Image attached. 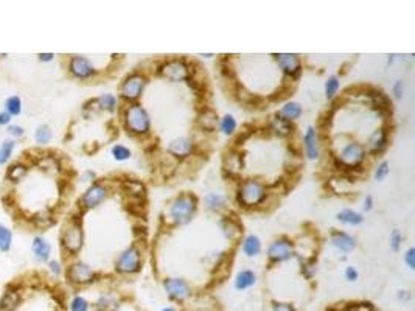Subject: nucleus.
I'll return each mask as SVG.
<instances>
[{
	"instance_id": "nucleus-1",
	"label": "nucleus",
	"mask_w": 415,
	"mask_h": 311,
	"mask_svg": "<svg viewBox=\"0 0 415 311\" xmlns=\"http://www.w3.org/2000/svg\"><path fill=\"white\" fill-rule=\"evenodd\" d=\"M198 209V200L193 194H181L171 203L168 209V216L176 225L187 224L196 213Z\"/></svg>"
},
{
	"instance_id": "nucleus-2",
	"label": "nucleus",
	"mask_w": 415,
	"mask_h": 311,
	"mask_svg": "<svg viewBox=\"0 0 415 311\" xmlns=\"http://www.w3.org/2000/svg\"><path fill=\"white\" fill-rule=\"evenodd\" d=\"M125 125L129 132L137 135H145L151 129L148 112L140 104H131L125 110Z\"/></svg>"
},
{
	"instance_id": "nucleus-3",
	"label": "nucleus",
	"mask_w": 415,
	"mask_h": 311,
	"mask_svg": "<svg viewBox=\"0 0 415 311\" xmlns=\"http://www.w3.org/2000/svg\"><path fill=\"white\" fill-rule=\"evenodd\" d=\"M266 197V187L258 179H246L238 188V203L244 207H255Z\"/></svg>"
},
{
	"instance_id": "nucleus-4",
	"label": "nucleus",
	"mask_w": 415,
	"mask_h": 311,
	"mask_svg": "<svg viewBox=\"0 0 415 311\" xmlns=\"http://www.w3.org/2000/svg\"><path fill=\"white\" fill-rule=\"evenodd\" d=\"M366 159V148L358 144V142H351L347 144L338 154V165L344 166V168H356L363 163V160Z\"/></svg>"
},
{
	"instance_id": "nucleus-5",
	"label": "nucleus",
	"mask_w": 415,
	"mask_h": 311,
	"mask_svg": "<svg viewBox=\"0 0 415 311\" xmlns=\"http://www.w3.org/2000/svg\"><path fill=\"white\" fill-rule=\"evenodd\" d=\"M140 250L135 246H131L122 252V256L115 263V271L120 274H135L140 271Z\"/></svg>"
},
{
	"instance_id": "nucleus-6",
	"label": "nucleus",
	"mask_w": 415,
	"mask_h": 311,
	"mask_svg": "<svg viewBox=\"0 0 415 311\" xmlns=\"http://www.w3.org/2000/svg\"><path fill=\"white\" fill-rule=\"evenodd\" d=\"M294 256V247H292V243L288 240V238H280V240H275L269 249H268V257L271 262H275V263H280V262H285V260H289L291 257Z\"/></svg>"
},
{
	"instance_id": "nucleus-7",
	"label": "nucleus",
	"mask_w": 415,
	"mask_h": 311,
	"mask_svg": "<svg viewBox=\"0 0 415 311\" xmlns=\"http://www.w3.org/2000/svg\"><path fill=\"white\" fill-rule=\"evenodd\" d=\"M163 288H165V291H167L168 297L176 300V302H182V300H185V299H188L191 296V288L184 278H167V280H163Z\"/></svg>"
},
{
	"instance_id": "nucleus-8",
	"label": "nucleus",
	"mask_w": 415,
	"mask_h": 311,
	"mask_svg": "<svg viewBox=\"0 0 415 311\" xmlns=\"http://www.w3.org/2000/svg\"><path fill=\"white\" fill-rule=\"evenodd\" d=\"M145 84H146V79L140 73H134V75L128 76L122 86V97L125 100H137L142 95V92L145 89Z\"/></svg>"
},
{
	"instance_id": "nucleus-9",
	"label": "nucleus",
	"mask_w": 415,
	"mask_h": 311,
	"mask_svg": "<svg viewBox=\"0 0 415 311\" xmlns=\"http://www.w3.org/2000/svg\"><path fill=\"white\" fill-rule=\"evenodd\" d=\"M63 244L64 247L75 253L81 249L82 246V231H81V224L76 222L75 219L67 225L64 229V234H63Z\"/></svg>"
},
{
	"instance_id": "nucleus-10",
	"label": "nucleus",
	"mask_w": 415,
	"mask_h": 311,
	"mask_svg": "<svg viewBox=\"0 0 415 311\" xmlns=\"http://www.w3.org/2000/svg\"><path fill=\"white\" fill-rule=\"evenodd\" d=\"M160 73L165 78H168L170 81L177 82V81H185L190 75V70H188V66L182 60H171L160 67Z\"/></svg>"
},
{
	"instance_id": "nucleus-11",
	"label": "nucleus",
	"mask_w": 415,
	"mask_h": 311,
	"mask_svg": "<svg viewBox=\"0 0 415 311\" xmlns=\"http://www.w3.org/2000/svg\"><path fill=\"white\" fill-rule=\"evenodd\" d=\"M67 277L70 281H73V284L76 285H86V284H91V281H94L95 278V272L94 269L86 265V263H73L69 271H67Z\"/></svg>"
},
{
	"instance_id": "nucleus-12",
	"label": "nucleus",
	"mask_w": 415,
	"mask_h": 311,
	"mask_svg": "<svg viewBox=\"0 0 415 311\" xmlns=\"http://www.w3.org/2000/svg\"><path fill=\"white\" fill-rule=\"evenodd\" d=\"M106 197H107V188L101 184H94L92 187L87 188V191L84 194H82L81 204L86 209H95L97 206H100L106 200Z\"/></svg>"
},
{
	"instance_id": "nucleus-13",
	"label": "nucleus",
	"mask_w": 415,
	"mask_h": 311,
	"mask_svg": "<svg viewBox=\"0 0 415 311\" xmlns=\"http://www.w3.org/2000/svg\"><path fill=\"white\" fill-rule=\"evenodd\" d=\"M69 69H70V73L73 76L81 78V79L91 78V76H94L97 73L92 63L87 58H84V56H73V58L70 60Z\"/></svg>"
},
{
	"instance_id": "nucleus-14",
	"label": "nucleus",
	"mask_w": 415,
	"mask_h": 311,
	"mask_svg": "<svg viewBox=\"0 0 415 311\" xmlns=\"http://www.w3.org/2000/svg\"><path fill=\"white\" fill-rule=\"evenodd\" d=\"M275 60H277V64L280 66V69H282L286 75H289V76H292V78L299 76L302 66H300V60H299V56H297V54L282 53V54H277V56H275Z\"/></svg>"
},
{
	"instance_id": "nucleus-15",
	"label": "nucleus",
	"mask_w": 415,
	"mask_h": 311,
	"mask_svg": "<svg viewBox=\"0 0 415 311\" xmlns=\"http://www.w3.org/2000/svg\"><path fill=\"white\" fill-rule=\"evenodd\" d=\"M193 148H195V145H193V142H191L190 138H187V137H179V138H174V140H171V142H170V145H168V153L173 154L174 157L184 159V157H187V156L191 154Z\"/></svg>"
},
{
	"instance_id": "nucleus-16",
	"label": "nucleus",
	"mask_w": 415,
	"mask_h": 311,
	"mask_svg": "<svg viewBox=\"0 0 415 311\" xmlns=\"http://www.w3.org/2000/svg\"><path fill=\"white\" fill-rule=\"evenodd\" d=\"M330 241L333 244L338 250L341 252H351L356 246V241L353 237H350L348 234L345 232H341V231H335L331 232L330 235Z\"/></svg>"
},
{
	"instance_id": "nucleus-17",
	"label": "nucleus",
	"mask_w": 415,
	"mask_h": 311,
	"mask_svg": "<svg viewBox=\"0 0 415 311\" xmlns=\"http://www.w3.org/2000/svg\"><path fill=\"white\" fill-rule=\"evenodd\" d=\"M303 145H305V153L308 156V159L314 160L319 157V137L314 128H308L305 135H303Z\"/></svg>"
},
{
	"instance_id": "nucleus-18",
	"label": "nucleus",
	"mask_w": 415,
	"mask_h": 311,
	"mask_svg": "<svg viewBox=\"0 0 415 311\" xmlns=\"http://www.w3.org/2000/svg\"><path fill=\"white\" fill-rule=\"evenodd\" d=\"M387 147V132L384 128L375 129L367 140V150L372 153H381Z\"/></svg>"
},
{
	"instance_id": "nucleus-19",
	"label": "nucleus",
	"mask_w": 415,
	"mask_h": 311,
	"mask_svg": "<svg viewBox=\"0 0 415 311\" xmlns=\"http://www.w3.org/2000/svg\"><path fill=\"white\" fill-rule=\"evenodd\" d=\"M32 249H33V253H35V257H36L38 262H47L48 260L50 252H51V246H50V243L45 238L36 237L33 240Z\"/></svg>"
},
{
	"instance_id": "nucleus-20",
	"label": "nucleus",
	"mask_w": 415,
	"mask_h": 311,
	"mask_svg": "<svg viewBox=\"0 0 415 311\" xmlns=\"http://www.w3.org/2000/svg\"><path fill=\"white\" fill-rule=\"evenodd\" d=\"M255 281H257L255 272L246 269V271L238 272V275H236V278H235V288H236V290H247V288L254 287V285H255Z\"/></svg>"
},
{
	"instance_id": "nucleus-21",
	"label": "nucleus",
	"mask_w": 415,
	"mask_h": 311,
	"mask_svg": "<svg viewBox=\"0 0 415 311\" xmlns=\"http://www.w3.org/2000/svg\"><path fill=\"white\" fill-rule=\"evenodd\" d=\"M271 131L279 137H286L292 132V125H291V122L275 116V119L271 122Z\"/></svg>"
},
{
	"instance_id": "nucleus-22",
	"label": "nucleus",
	"mask_w": 415,
	"mask_h": 311,
	"mask_svg": "<svg viewBox=\"0 0 415 311\" xmlns=\"http://www.w3.org/2000/svg\"><path fill=\"white\" fill-rule=\"evenodd\" d=\"M279 117L288 120V122H292L295 119H299L302 116V106L295 101H291V103H286L280 110H279V114H277Z\"/></svg>"
},
{
	"instance_id": "nucleus-23",
	"label": "nucleus",
	"mask_w": 415,
	"mask_h": 311,
	"mask_svg": "<svg viewBox=\"0 0 415 311\" xmlns=\"http://www.w3.org/2000/svg\"><path fill=\"white\" fill-rule=\"evenodd\" d=\"M261 250V241L255 235H249L243 243V252L247 257H255Z\"/></svg>"
},
{
	"instance_id": "nucleus-24",
	"label": "nucleus",
	"mask_w": 415,
	"mask_h": 311,
	"mask_svg": "<svg viewBox=\"0 0 415 311\" xmlns=\"http://www.w3.org/2000/svg\"><path fill=\"white\" fill-rule=\"evenodd\" d=\"M204 203H205V207L212 212H218L221 210L224 206H226V197L219 193H209L205 197H204Z\"/></svg>"
},
{
	"instance_id": "nucleus-25",
	"label": "nucleus",
	"mask_w": 415,
	"mask_h": 311,
	"mask_svg": "<svg viewBox=\"0 0 415 311\" xmlns=\"http://www.w3.org/2000/svg\"><path fill=\"white\" fill-rule=\"evenodd\" d=\"M198 122H199V125H201V128L202 129H205V131H213L215 128H216V125H218V116L215 114L213 110H204L202 114L199 116V119H198Z\"/></svg>"
},
{
	"instance_id": "nucleus-26",
	"label": "nucleus",
	"mask_w": 415,
	"mask_h": 311,
	"mask_svg": "<svg viewBox=\"0 0 415 311\" xmlns=\"http://www.w3.org/2000/svg\"><path fill=\"white\" fill-rule=\"evenodd\" d=\"M338 219L341 222H344V224H348V225H358V224L363 222V215L354 212V210L345 209V210L338 213Z\"/></svg>"
},
{
	"instance_id": "nucleus-27",
	"label": "nucleus",
	"mask_w": 415,
	"mask_h": 311,
	"mask_svg": "<svg viewBox=\"0 0 415 311\" xmlns=\"http://www.w3.org/2000/svg\"><path fill=\"white\" fill-rule=\"evenodd\" d=\"M370 100H372V104L376 106L378 109H387L391 106V100L386 97V94L379 92V91H372L369 94Z\"/></svg>"
},
{
	"instance_id": "nucleus-28",
	"label": "nucleus",
	"mask_w": 415,
	"mask_h": 311,
	"mask_svg": "<svg viewBox=\"0 0 415 311\" xmlns=\"http://www.w3.org/2000/svg\"><path fill=\"white\" fill-rule=\"evenodd\" d=\"M16 147V142L14 140H5V142L0 145V165H4L10 160L11 154H13V150Z\"/></svg>"
},
{
	"instance_id": "nucleus-29",
	"label": "nucleus",
	"mask_w": 415,
	"mask_h": 311,
	"mask_svg": "<svg viewBox=\"0 0 415 311\" xmlns=\"http://www.w3.org/2000/svg\"><path fill=\"white\" fill-rule=\"evenodd\" d=\"M13 241V234L8 228H5L4 224H0V250L7 252L11 247Z\"/></svg>"
},
{
	"instance_id": "nucleus-30",
	"label": "nucleus",
	"mask_w": 415,
	"mask_h": 311,
	"mask_svg": "<svg viewBox=\"0 0 415 311\" xmlns=\"http://www.w3.org/2000/svg\"><path fill=\"white\" fill-rule=\"evenodd\" d=\"M219 128L221 131H223V134L226 135H232L236 129V120L233 119V116H224L223 119H221L219 122Z\"/></svg>"
},
{
	"instance_id": "nucleus-31",
	"label": "nucleus",
	"mask_w": 415,
	"mask_h": 311,
	"mask_svg": "<svg viewBox=\"0 0 415 311\" xmlns=\"http://www.w3.org/2000/svg\"><path fill=\"white\" fill-rule=\"evenodd\" d=\"M221 228H223V232H224L226 238H229V240H233L240 234V228L232 219H223L221 221Z\"/></svg>"
},
{
	"instance_id": "nucleus-32",
	"label": "nucleus",
	"mask_w": 415,
	"mask_h": 311,
	"mask_svg": "<svg viewBox=\"0 0 415 311\" xmlns=\"http://www.w3.org/2000/svg\"><path fill=\"white\" fill-rule=\"evenodd\" d=\"M339 91V79L336 76H330L325 82V97L328 100H333Z\"/></svg>"
},
{
	"instance_id": "nucleus-33",
	"label": "nucleus",
	"mask_w": 415,
	"mask_h": 311,
	"mask_svg": "<svg viewBox=\"0 0 415 311\" xmlns=\"http://www.w3.org/2000/svg\"><path fill=\"white\" fill-rule=\"evenodd\" d=\"M51 129H50V126H47V125H41L38 129H36V132H35V138H36V142L38 144H41V145H45V144H48L50 140H51Z\"/></svg>"
},
{
	"instance_id": "nucleus-34",
	"label": "nucleus",
	"mask_w": 415,
	"mask_h": 311,
	"mask_svg": "<svg viewBox=\"0 0 415 311\" xmlns=\"http://www.w3.org/2000/svg\"><path fill=\"white\" fill-rule=\"evenodd\" d=\"M5 112H8L10 116H19L20 110H22V101L19 97H10L7 101H5Z\"/></svg>"
},
{
	"instance_id": "nucleus-35",
	"label": "nucleus",
	"mask_w": 415,
	"mask_h": 311,
	"mask_svg": "<svg viewBox=\"0 0 415 311\" xmlns=\"http://www.w3.org/2000/svg\"><path fill=\"white\" fill-rule=\"evenodd\" d=\"M97 103H98V106H100L101 109L114 110L115 106H117V98H115L114 95H110V94H106V95L100 97V98L97 100Z\"/></svg>"
},
{
	"instance_id": "nucleus-36",
	"label": "nucleus",
	"mask_w": 415,
	"mask_h": 311,
	"mask_svg": "<svg viewBox=\"0 0 415 311\" xmlns=\"http://www.w3.org/2000/svg\"><path fill=\"white\" fill-rule=\"evenodd\" d=\"M226 166L230 173H238L241 172V166H243V162L240 159L238 154H230L227 159H226Z\"/></svg>"
},
{
	"instance_id": "nucleus-37",
	"label": "nucleus",
	"mask_w": 415,
	"mask_h": 311,
	"mask_svg": "<svg viewBox=\"0 0 415 311\" xmlns=\"http://www.w3.org/2000/svg\"><path fill=\"white\" fill-rule=\"evenodd\" d=\"M112 156H114L115 160L123 162V160H128L131 157V151L123 145H114L112 147Z\"/></svg>"
},
{
	"instance_id": "nucleus-38",
	"label": "nucleus",
	"mask_w": 415,
	"mask_h": 311,
	"mask_svg": "<svg viewBox=\"0 0 415 311\" xmlns=\"http://www.w3.org/2000/svg\"><path fill=\"white\" fill-rule=\"evenodd\" d=\"M125 187L128 188V193L132 194V196H137V197H142L143 196V185L140 182H135V181H129V182H125Z\"/></svg>"
},
{
	"instance_id": "nucleus-39",
	"label": "nucleus",
	"mask_w": 415,
	"mask_h": 311,
	"mask_svg": "<svg viewBox=\"0 0 415 311\" xmlns=\"http://www.w3.org/2000/svg\"><path fill=\"white\" fill-rule=\"evenodd\" d=\"M70 309L72 311H87L89 309V303L84 297H81V296H76L72 303H70Z\"/></svg>"
},
{
	"instance_id": "nucleus-40",
	"label": "nucleus",
	"mask_w": 415,
	"mask_h": 311,
	"mask_svg": "<svg viewBox=\"0 0 415 311\" xmlns=\"http://www.w3.org/2000/svg\"><path fill=\"white\" fill-rule=\"evenodd\" d=\"M25 173H26L25 166H22V165H16V166H11V168L8 169V178H10V179H13V181H19L22 176H25Z\"/></svg>"
},
{
	"instance_id": "nucleus-41",
	"label": "nucleus",
	"mask_w": 415,
	"mask_h": 311,
	"mask_svg": "<svg viewBox=\"0 0 415 311\" xmlns=\"http://www.w3.org/2000/svg\"><path fill=\"white\" fill-rule=\"evenodd\" d=\"M387 175H389V163L381 162L375 172V178H376V181H384L387 178Z\"/></svg>"
},
{
	"instance_id": "nucleus-42",
	"label": "nucleus",
	"mask_w": 415,
	"mask_h": 311,
	"mask_svg": "<svg viewBox=\"0 0 415 311\" xmlns=\"http://www.w3.org/2000/svg\"><path fill=\"white\" fill-rule=\"evenodd\" d=\"M401 241H403V237H401L400 231L398 229L392 231V234H391V247H392V250L397 252L400 249V246H401Z\"/></svg>"
},
{
	"instance_id": "nucleus-43",
	"label": "nucleus",
	"mask_w": 415,
	"mask_h": 311,
	"mask_svg": "<svg viewBox=\"0 0 415 311\" xmlns=\"http://www.w3.org/2000/svg\"><path fill=\"white\" fill-rule=\"evenodd\" d=\"M404 262L407 263L409 269H415V249L409 247L404 253Z\"/></svg>"
},
{
	"instance_id": "nucleus-44",
	"label": "nucleus",
	"mask_w": 415,
	"mask_h": 311,
	"mask_svg": "<svg viewBox=\"0 0 415 311\" xmlns=\"http://www.w3.org/2000/svg\"><path fill=\"white\" fill-rule=\"evenodd\" d=\"M8 132H10L13 137H22L25 131H23V128L19 126V125H10V126H8Z\"/></svg>"
},
{
	"instance_id": "nucleus-45",
	"label": "nucleus",
	"mask_w": 415,
	"mask_h": 311,
	"mask_svg": "<svg viewBox=\"0 0 415 311\" xmlns=\"http://www.w3.org/2000/svg\"><path fill=\"white\" fill-rule=\"evenodd\" d=\"M345 278H347L348 281H354V280H358V271H356V268L348 266V268L345 269Z\"/></svg>"
},
{
	"instance_id": "nucleus-46",
	"label": "nucleus",
	"mask_w": 415,
	"mask_h": 311,
	"mask_svg": "<svg viewBox=\"0 0 415 311\" xmlns=\"http://www.w3.org/2000/svg\"><path fill=\"white\" fill-rule=\"evenodd\" d=\"M403 92H404V84H403L401 79H398V81L395 82V86H394V94H395L397 98H401Z\"/></svg>"
},
{
	"instance_id": "nucleus-47",
	"label": "nucleus",
	"mask_w": 415,
	"mask_h": 311,
	"mask_svg": "<svg viewBox=\"0 0 415 311\" xmlns=\"http://www.w3.org/2000/svg\"><path fill=\"white\" fill-rule=\"evenodd\" d=\"M272 311H294V308L289 303H275Z\"/></svg>"
},
{
	"instance_id": "nucleus-48",
	"label": "nucleus",
	"mask_w": 415,
	"mask_h": 311,
	"mask_svg": "<svg viewBox=\"0 0 415 311\" xmlns=\"http://www.w3.org/2000/svg\"><path fill=\"white\" fill-rule=\"evenodd\" d=\"M11 120V116L8 112H0V125H8Z\"/></svg>"
},
{
	"instance_id": "nucleus-49",
	"label": "nucleus",
	"mask_w": 415,
	"mask_h": 311,
	"mask_svg": "<svg viewBox=\"0 0 415 311\" xmlns=\"http://www.w3.org/2000/svg\"><path fill=\"white\" fill-rule=\"evenodd\" d=\"M50 269H51V272H54V274H61V266H60L58 262H54V260L50 262Z\"/></svg>"
},
{
	"instance_id": "nucleus-50",
	"label": "nucleus",
	"mask_w": 415,
	"mask_h": 311,
	"mask_svg": "<svg viewBox=\"0 0 415 311\" xmlns=\"http://www.w3.org/2000/svg\"><path fill=\"white\" fill-rule=\"evenodd\" d=\"M372 206H373V197H372V196H367V197H366V201H364V210H366V212L372 210Z\"/></svg>"
},
{
	"instance_id": "nucleus-51",
	"label": "nucleus",
	"mask_w": 415,
	"mask_h": 311,
	"mask_svg": "<svg viewBox=\"0 0 415 311\" xmlns=\"http://www.w3.org/2000/svg\"><path fill=\"white\" fill-rule=\"evenodd\" d=\"M39 60H41L42 63L51 61V60H53V54H51V53H41V54H39Z\"/></svg>"
},
{
	"instance_id": "nucleus-52",
	"label": "nucleus",
	"mask_w": 415,
	"mask_h": 311,
	"mask_svg": "<svg viewBox=\"0 0 415 311\" xmlns=\"http://www.w3.org/2000/svg\"><path fill=\"white\" fill-rule=\"evenodd\" d=\"M162 311H176L174 308H165V309H162Z\"/></svg>"
}]
</instances>
